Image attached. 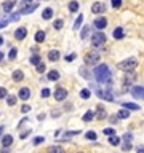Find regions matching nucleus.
Instances as JSON below:
<instances>
[{
    "label": "nucleus",
    "instance_id": "nucleus-42",
    "mask_svg": "<svg viewBox=\"0 0 144 153\" xmlns=\"http://www.w3.org/2000/svg\"><path fill=\"white\" fill-rule=\"evenodd\" d=\"M135 78H136V75H126V78H125V81H123V83H125V85H130L133 80H135Z\"/></svg>",
    "mask_w": 144,
    "mask_h": 153
},
{
    "label": "nucleus",
    "instance_id": "nucleus-33",
    "mask_svg": "<svg viewBox=\"0 0 144 153\" xmlns=\"http://www.w3.org/2000/svg\"><path fill=\"white\" fill-rule=\"evenodd\" d=\"M53 26H54V29H56V30H61V29H63V26H64V21H63V19H56Z\"/></svg>",
    "mask_w": 144,
    "mask_h": 153
},
{
    "label": "nucleus",
    "instance_id": "nucleus-45",
    "mask_svg": "<svg viewBox=\"0 0 144 153\" xmlns=\"http://www.w3.org/2000/svg\"><path fill=\"white\" fill-rule=\"evenodd\" d=\"M112 6L114 8H120L122 6V0H112Z\"/></svg>",
    "mask_w": 144,
    "mask_h": 153
},
{
    "label": "nucleus",
    "instance_id": "nucleus-4",
    "mask_svg": "<svg viewBox=\"0 0 144 153\" xmlns=\"http://www.w3.org/2000/svg\"><path fill=\"white\" fill-rule=\"evenodd\" d=\"M106 35L102 32H96L93 34V37H91V45H93V48H101L102 45L106 43Z\"/></svg>",
    "mask_w": 144,
    "mask_h": 153
},
{
    "label": "nucleus",
    "instance_id": "nucleus-51",
    "mask_svg": "<svg viewBox=\"0 0 144 153\" xmlns=\"http://www.w3.org/2000/svg\"><path fill=\"white\" fill-rule=\"evenodd\" d=\"M30 2H32V0H23L21 3H23V5H27V3H30Z\"/></svg>",
    "mask_w": 144,
    "mask_h": 153
},
{
    "label": "nucleus",
    "instance_id": "nucleus-21",
    "mask_svg": "<svg viewBox=\"0 0 144 153\" xmlns=\"http://www.w3.org/2000/svg\"><path fill=\"white\" fill-rule=\"evenodd\" d=\"M120 142H122V139H120L117 134H115V136H111V137H109V144H111V145H114V147H117Z\"/></svg>",
    "mask_w": 144,
    "mask_h": 153
},
{
    "label": "nucleus",
    "instance_id": "nucleus-3",
    "mask_svg": "<svg viewBox=\"0 0 144 153\" xmlns=\"http://www.w3.org/2000/svg\"><path fill=\"white\" fill-rule=\"evenodd\" d=\"M96 96L99 97V99H102V101H107V102H114V96L111 94V86H107V89H101V88H96Z\"/></svg>",
    "mask_w": 144,
    "mask_h": 153
},
{
    "label": "nucleus",
    "instance_id": "nucleus-19",
    "mask_svg": "<svg viewBox=\"0 0 144 153\" xmlns=\"http://www.w3.org/2000/svg\"><path fill=\"white\" fill-rule=\"evenodd\" d=\"M93 118H96V113H95L93 110H88L87 113L83 115V121H85V123H88V121H91V120H93Z\"/></svg>",
    "mask_w": 144,
    "mask_h": 153
},
{
    "label": "nucleus",
    "instance_id": "nucleus-8",
    "mask_svg": "<svg viewBox=\"0 0 144 153\" xmlns=\"http://www.w3.org/2000/svg\"><path fill=\"white\" fill-rule=\"evenodd\" d=\"M91 11H93L95 15H101V13L106 11V5L102 2H95L93 6H91Z\"/></svg>",
    "mask_w": 144,
    "mask_h": 153
},
{
    "label": "nucleus",
    "instance_id": "nucleus-5",
    "mask_svg": "<svg viewBox=\"0 0 144 153\" xmlns=\"http://www.w3.org/2000/svg\"><path fill=\"white\" fill-rule=\"evenodd\" d=\"M83 61H85V66H95V64H98V61H99V54L98 53H87L85 54V57H83Z\"/></svg>",
    "mask_w": 144,
    "mask_h": 153
},
{
    "label": "nucleus",
    "instance_id": "nucleus-30",
    "mask_svg": "<svg viewBox=\"0 0 144 153\" xmlns=\"http://www.w3.org/2000/svg\"><path fill=\"white\" fill-rule=\"evenodd\" d=\"M69 10H71L72 13H75V11H77V10H78V2H75V0H72V2L69 3Z\"/></svg>",
    "mask_w": 144,
    "mask_h": 153
},
{
    "label": "nucleus",
    "instance_id": "nucleus-40",
    "mask_svg": "<svg viewBox=\"0 0 144 153\" xmlns=\"http://www.w3.org/2000/svg\"><path fill=\"white\" fill-rule=\"evenodd\" d=\"M10 22V18H2L0 19V29H3V27H6Z\"/></svg>",
    "mask_w": 144,
    "mask_h": 153
},
{
    "label": "nucleus",
    "instance_id": "nucleus-32",
    "mask_svg": "<svg viewBox=\"0 0 144 153\" xmlns=\"http://www.w3.org/2000/svg\"><path fill=\"white\" fill-rule=\"evenodd\" d=\"M88 34H90V26H85V27H83V30L80 32V37L85 40V38L88 37Z\"/></svg>",
    "mask_w": 144,
    "mask_h": 153
},
{
    "label": "nucleus",
    "instance_id": "nucleus-49",
    "mask_svg": "<svg viewBox=\"0 0 144 153\" xmlns=\"http://www.w3.org/2000/svg\"><path fill=\"white\" fill-rule=\"evenodd\" d=\"M123 152H128L130 150V148H131V144H123Z\"/></svg>",
    "mask_w": 144,
    "mask_h": 153
},
{
    "label": "nucleus",
    "instance_id": "nucleus-34",
    "mask_svg": "<svg viewBox=\"0 0 144 153\" xmlns=\"http://www.w3.org/2000/svg\"><path fill=\"white\" fill-rule=\"evenodd\" d=\"M123 140H125V144H131L133 142V134L131 132H126V134L123 136Z\"/></svg>",
    "mask_w": 144,
    "mask_h": 153
},
{
    "label": "nucleus",
    "instance_id": "nucleus-29",
    "mask_svg": "<svg viewBox=\"0 0 144 153\" xmlns=\"http://www.w3.org/2000/svg\"><path fill=\"white\" fill-rule=\"evenodd\" d=\"M102 134L104 136H115V129L114 128H104L102 129Z\"/></svg>",
    "mask_w": 144,
    "mask_h": 153
},
{
    "label": "nucleus",
    "instance_id": "nucleus-11",
    "mask_svg": "<svg viewBox=\"0 0 144 153\" xmlns=\"http://www.w3.org/2000/svg\"><path fill=\"white\" fill-rule=\"evenodd\" d=\"M26 35H27V29L26 27H18V29H16V32H15L16 40H24L26 38Z\"/></svg>",
    "mask_w": 144,
    "mask_h": 153
},
{
    "label": "nucleus",
    "instance_id": "nucleus-27",
    "mask_svg": "<svg viewBox=\"0 0 144 153\" xmlns=\"http://www.w3.org/2000/svg\"><path fill=\"white\" fill-rule=\"evenodd\" d=\"M40 61H42V59H40V56H39V54H34V56L29 59V62L32 64V66H39V64H40Z\"/></svg>",
    "mask_w": 144,
    "mask_h": 153
},
{
    "label": "nucleus",
    "instance_id": "nucleus-28",
    "mask_svg": "<svg viewBox=\"0 0 144 153\" xmlns=\"http://www.w3.org/2000/svg\"><path fill=\"white\" fill-rule=\"evenodd\" d=\"M16 56H18V50H16V48H11V50H10V54H8V59H10V61H15Z\"/></svg>",
    "mask_w": 144,
    "mask_h": 153
},
{
    "label": "nucleus",
    "instance_id": "nucleus-37",
    "mask_svg": "<svg viewBox=\"0 0 144 153\" xmlns=\"http://www.w3.org/2000/svg\"><path fill=\"white\" fill-rule=\"evenodd\" d=\"M5 97H8V91H6V88L0 86V99H5Z\"/></svg>",
    "mask_w": 144,
    "mask_h": 153
},
{
    "label": "nucleus",
    "instance_id": "nucleus-22",
    "mask_svg": "<svg viewBox=\"0 0 144 153\" xmlns=\"http://www.w3.org/2000/svg\"><path fill=\"white\" fill-rule=\"evenodd\" d=\"M42 18L43 19H51V18H53V8H45V10H43Z\"/></svg>",
    "mask_w": 144,
    "mask_h": 153
},
{
    "label": "nucleus",
    "instance_id": "nucleus-55",
    "mask_svg": "<svg viewBox=\"0 0 144 153\" xmlns=\"http://www.w3.org/2000/svg\"><path fill=\"white\" fill-rule=\"evenodd\" d=\"M3 45V37H0V46Z\"/></svg>",
    "mask_w": 144,
    "mask_h": 153
},
{
    "label": "nucleus",
    "instance_id": "nucleus-50",
    "mask_svg": "<svg viewBox=\"0 0 144 153\" xmlns=\"http://www.w3.org/2000/svg\"><path fill=\"white\" fill-rule=\"evenodd\" d=\"M29 134H30V129H27V131H24L23 134H21V139H26V137H27V136H29Z\"/></svg>",
    "mask_w": 144,
    "mask_h": 153
},
{
    "label": "nucleus",
    "instance_id": "nucleus-46",
    "mask_svg": "<svg viewBox=\"0 0 144 153\" xmlns=\"http://www.w3.org/2000/svg\"><path fill=\"white\" fill-rule=\"evenodd\" d=\"M75 57H77V54L72 53V54H69V56H66V61H67V62H72V61H74Z\"/></svg>",
    "mask_w": 144,
    "mask_h": 153
},
{
    "label": "nucleus",
    "instance_id": "nucleus-35",
    "mask_svg": "<svg viewBox=\"0 0 144 153\" xmlns=\"http://www.w3.org/2000/svg\"><path fill=\"white\" fill-rule=\"evenodd\" d=\"M85 137H87L88 140H96V132L95 131H88L87 134H85Z\"/></svg>",
    "mask_w": 144,
    "mask_h": 153
},
{
    "label": "nucleus",
    "instance_id": "nucleus-1",
    "mask_svg": "<svg viewBox=\"0 0 144 153\" xmlns=\"http://www.w3.org/2000/svg\"><path fill=\"white\" fill-rule=\"evenodd\" d=\"M93 75L95 78L98 80V83L101 85H111L112 83V73H111V69H109L106 64H99V66L95 67L93 70Z\"/></svg>",
    "mask_w": 144,
    "mask_h": 153
},
{
    "label": "nucleus",
    "instance_id": "nucleus-9",
    "mask_svg": "<svg viewBox=\"0 0 144 153\" xmlns=\"http://www.w3.org/2000/svg\"><path fill=\"white\" fill-rule=\"evenodd\" d=\"M95 27L96 29H99V30H102V29H106V27H107V19L106 18H102V16H99V18H96L95 19Z\"/></svg>",
    "mask_w": 144,
    "mask_h": 153
},
{
    "label": "nucleus",
    "instance_id": "nucleus-16",
    "mask_svg": "<svg viewBox=\"0 0 144 153\" xmlns=\"http://www.w3.org/2000/svg\"><path fill=\"white\" fill-rule=\"evenodd\" d=\"M13 144V136H3L2 137V147H10Z\"/></svg>",
    "mask_w": 144,
    "mask_h": 153
},
{
    "label": "nucleus",
    "instance_id": "nucleus-2",
    "mask_svg": "<svg viewBox=\"0 0 144 153\" xmlns=\"http://www.w3.org/2000/svg\"><path fill=\"white\" fill-rule=\"evenodd\" d=\"M136 66H138V61H136L135 57H128V59H125V61L117 64V67L120 70H123V72H131L133 69H136Z\"/></svg>",
    "mask_w": 144,
    "mask_h": 153
},
{
    "label": "nucleus",
    "instance_id": "nucleus-23",
    "mask_svg": "<svg viewBox=\"0 0 144 153\" xmlns=\"http://www.w3.org/2000/svg\"><path fill=\"white\" fill-rule=\"evenodd\" d=\"M35 42H37V43L45 42V32H43V30H39V32L35 34Z\"/></svg>",
    "mask_w": 144,
    "mask_h": 153
},
{
    "label": "nucleus",
    "instance_id": "nucleus-31",
    "mask_svg": "<svg viewBox=\"0 0 144 153\" xmlns=\"http://www.w3.org/2000/svg\"><path fill=\"white\" fill-rule=\"evenodd\" d=\"M82 21H83V15H80L77 19H75V24H74V29L77 30V29H80V26H82Z\"/></svg>",
    "mask_w": 144,
    "mask_h": 153
},
{
    "label": "nucleus",
    "instance_id": "nucleus-56",
    "mask_svg": "<svg viewBox=\"0 0 144 153\" xmlns=\"http://www.w3.org/2000/svg\"><path fill=\"white\" fill-rule=\"evenodd\" d=\"M80 153H82V152H80Z\"/></svg>",
    "mask_w": 144,
    "mask_h": 153
},
{
    "label": "nucleus",
    "instance_id": "nucleus-25",
    "mask_svg": "<svg viewBox=\"0 0 144 153\" xmlns=\"http://www.w3.org/2000/svg\"><path fill=\"white\" fill-rule=\"evenodd\" d=\"M123 29L122 27H117V29L114 30V38H117V40H120V38H123Z\"/></svg>",
    "mask_w": 144,
    "mask_h": 153
},
{
    "label": "nucleus",
    "instance_id": "nucleus-36",
    "mask_svg": "<svg viewBox=\"0 0 144 153\" xmlns=\"http://www.w3.org/2000/svg\"><path fill=\"white\" fill-rule=\"evenodd\" d=\"M6 104H8L10 107H13V105L16 104V96H8L6 97Z\"/></svg>",
    "mask_w": 144,
    "mask_h": 153
},
{
    "label": "nucleus",
    "instance_id": "nucleus-17",
    "mask_svg": "<svg viewBox=\"0 0 144 153\" xmlns=\"http://www.w3.org/2000/svg\"><path fill=\"white\" fill-rule=\"evenodd\" d=\"M106 117H107V113H106L104 107H102V105H98V113H96V118H98V120H104Z\"/></svg>",
    "mask_w": 144,
    "mask_h": 153
},
{
    "label": "nucleus",
    "instance_id": "nucleus-20",
    "mask_svg": "<svg viewBox=\"0 0 144 153\" xmlns=\"http://www.w3.org/2000/svg\"><path fill=\"white\" fill-rule=\"evenodd\" d=\"M59 72L58 70H51V72H48V80H51V81H56V80H59Z\"/></svg>",
    "mask_w": 144,
    "mask_h": 153
},
{
    "label": "nucleus",
    "instance_id": "nucleus-39",
    "mask_svg": "<svg viewBox=\"0 0 144 153\" xmlns=\"http://www.w3.org/2000/svg\"><path fill=\"white\" fill-rule=\"evenodd\" d=\"M50 94H51V91L48 89V88H43V89H42V93H40V96H42L43 99H47V97H50Z\"/></svg>",
    "mask_w": 144,
    "mask_h": 153
},
{
    "label": "nucleus",
    "instance_id": "nucleus-18",
    "mask_svg": "<svg viewBox=\"0 0 144 153\" xmlns=\"http://www.w3.org/2000/svg\"><path fill=\"white\" fill-rule=\"evenodd\" d=\"M128 117H130V112L126 108H122V110L117 112V118H120V120H126Z\"/></svg>",
    "mask_w": 144,
    "mask_h": 153
},
{
    "label": "nucleus",
    "instance_id": "nucleus-38",
    "mask_svg": "<svg viewBox=\"0 0 144 153\" xmlns=\"http://www.w3.org/2000/svg\"><path fill=\"white\" fill-rule=\"evenodd\" d=\"M48 153H64V150L61 147H51L48 148Z\"/></svg>",
    "mask_w": 144,
    "mask_h": 153
},
{
    "label": "nucleus",
    "instance_id": "nucleus-41",
    "mask_svg": "<svg viewBox=\"0 0 144 153\" xmlns=\"http://www.w3.org/2000/svg\"><path fill=\"white\" fill-rule=\"evenodd\" d=\"M45 69H47V67H45V64H43V62H40L39 66H37V72H39V73H43V72H45Z\"/></svg>",
    "mask_w": 144,
    "mask_h": 153
},
{
    "label": "nucleus",
    "instance_id": "nucleus-10",
    "mask_svg": "<svg viewBox=\"0 0 144 153\" xmlns=\"http://www.w3.org/2000/svg\"><path fill=\"white\" fill-rule=\"evenodd\" d=\"M39 6V3H34V5H29V6H23V10H19V15H29V13H34Z\"/></svg>",
    "mask_w": 144,
    "mask_h": 153
},
{
    "label": "nucleus",
    "instance_id": "nucleus-52",
    "mask_svg": "<svg viewBox=\"0 0 144 153\" xmlns=\"http://www.w3.org/2000/svg\"><path fill=\"white\" fill-rule=\"evenodd\" d=\"M3 57H5V54H3L2 51H0V62H2V61H3Z\"/></svg>",
    "mask_w": 144,
    "mask_h": 153
},
{
    "label": "nucleus",
    "instance_id": "nucleus-24",
    "mask_svg": "<svg viewBox=\"0 0 144 153\" xmlns=\"http://www.w3.org/2000/svg\"><path fill=\"white\" fill-rule=\"evenodd\" d=\"M13 80H15V81L24 80V73L21 72V70H15V72H13Z\"/></svg>",
    "mask_w": 144,
    "mask_h": 153
},
{
    "label": "nucleus",
    "instance_id": "nucleus-26",
    "mask_svg": "<svg viewBox=\"0 0 144 153\" xmlns=\"http://www.w3.org/2000/svg\"><path fill=\"white\" fill-rule=\"evenodd\" d=\"M90 96H91V91L87 89V88H83V89L80 91V97L82 99H90Z\"/></svg>",
    "mask_w": 144,
    "mask_h": 153
},
{
    "label": "nucleus",
    "instance_id": "nucleus-6",
    "mask_svg": "<svg viewBox=\"0 0 144 153\" xmlns=\"http://www.w3.org/2000/svg\"><path fill=\"white\" fill-rule=\"evenodd\" d=\"M130 93H131L133 97H136V99H143V101H144V86H131Z\"/></svg>",
    "mask_w": 144,
    "mask_h": 153
},
{
    "label": "nucleus",
    "instance_id": "nucleus-43",
    "mask_svg": "<svg viewBox=\"0 0 144 153\" xmlns=\"http://www.w3.org/2000/svg\"><path fill=\"white\" fill-rule=\"evenodd\" d=\"M43 140H45L43 137H35V139L32 140V144H34V145H40V144H43Z\"/></svg>",
    "mask_w": 144,
    "mask_h": 153
},
{
    "label": "nucleus",
    "instance_id": "nucleus-44",
    "mask_svg": "<svg viewBox=\"0 0 144 153\" xmlns=\"http://www.w3.org/2000/svg\"><path fill=\"white\" fill-rule=\"evenodd\" d=\"M80 73H82V77L83 78H88V80H90V73H88L87 69H80Z\"/></svg>",
    "mask_w": 144,
    "mask_h": 153
},
{
    "label": "nucleus",
    "instance_id": "nucleus-15",
    "mask_svg": "<svg viewBox=\"0 0 144 153\" xmlns=\"http://www.w3.org/2000/svg\"><path fill=\"white\" fill-rule=\"evenodd\" d=\"M122 105L126 108V110H141V107H139L138 104H133V102H122Z\"/></svg>",
    "mask_w": 144,
    "mask_h": 153
},
{
    "label": "nucleus",
    "instance_id": "nucleus-7",
    "mask_svg": "<svg viewBox=\"0 0 144 153\" xmlns=\"http://www.w3.org/2000/svg\"><path fill=\"white\" fill-rule=\"evenodd\" d=\"M54 99L58 102H63L64 99H67V89H64V88H58L56 91H54Z\"/></svg>",
    "mask_w": 144,
    "mask_h": 153
},
{
    "label": "nucleus",
    "instance_id": "nucleus-53",
    "mask_svg": "<svg viewBox=\"0 0 144 153\" xmlns=\"http://www.w3.org/2000/svg\"><path fill=\"white\" fill-rule=\"evenodd\" d=\"M3 129H5V126H0V137H2V134H3Z\"/></svg>",
    "mask_w": 144,
    "mask_h": 153
},
{
    "label": "nucleus",
    "instance_id": "nucleus-12",
    "mask_svg": "<svg viewBox=\"0 0 144 153\" xmlns=\"http://www.w3.org/2000/svg\"><path fill=\"white\" fill-rule=\"evenodd\" d=\"M15 5H16L15 0H6V2H3L2 8H3V11H5V13H10L13 8H15Z\"/></svg>",
    "mask_w": 144,
    "mask_h": 153
},
{
    "label": "nucleus",
    "instance_id": "nucleus-47",
    "mask_svg": "<svg viewBox=\"0 0 144 153\" xmlns=\"http://www.w3.org/2000/svg\"><path fill=\"white\" fill-rule=\"evenodd\" d=\"M77 134H80V131H69V132H66V134H64V137H69V136H77Z\"/></svg>",
    "mask_w": 144,
    "mask_h": 153
},
{
    "label": "nucleus",
    "instance_id": "nucleus-13",
    "mask_svg": "<svg viewBox=\"0 0 144 153\" xmlns=\"http://www.w3.org/2000/svg\"><path fill=\"white\" fill-rule=\"evenodd\" d=\"M59 57H61V54H59V51H58V50L48 51V61H51V62H56Z\"/></svg>",
    "mask_w": 144,
    "mask_h": 153
},
{
    "label": "nucleus",
    "instance_id": "nucleus-14",
    "mask_svg": "<svg viewBox=\"0 0 144 153\" xmlns=\"http://www.w3.org/2000/svg\"><path fill=\"white\" fill-rule=\"evenodd\" d=\"M18 96H19V99H21V101H27L30 97V89H29V88H21Z\"/></svg>",
    "mask_w": 144,
    "mask_h": 153
},
{
    "label": "nucleus",
    "instance_id": "nucleus-54",
    "mask_svg": "<svg viewBox=\"0 0 144 153\" xmlns=\"http://www.w3.org/2000/svg\"><path fill=\"white\" fill-rule=\"evenodd\" d=\"M138 153H144V150H143V147H139V148H138Z\"/></svg>",
    "mask_w": 144,
    "mask_h": 153
},
{
    "label": "nucleus",
    "instance_id": "nucleus-48",
    "mask_svg": "<svg viewBox=\"0 0 144 153\" xmlns=\"http://www.w3.org/2000/svg\"><path fill=\"white\" fill-rule=\"evenodd\" d=\"M21 112H23V113H27V112H30V107H29V105H23Z\"/></svg>",
    "mask_w": 144,
    "mask_h": 153
}]
</instances>
